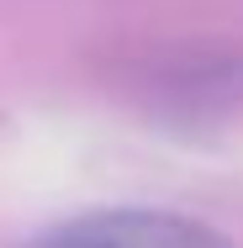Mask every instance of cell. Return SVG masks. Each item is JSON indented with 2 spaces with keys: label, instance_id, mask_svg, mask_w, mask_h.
Listing matches in <instances>:
<instances>
[{
  "label": "cell",
  "instance_id": "obj_1",
  "mask_svg": "<svg viewBox=\"0 0 243 248\" xmlns=\"http://www.w3.org/2000/svg\"><path fill=\"white\" fill-rule=\"evenodd\" d=\"M132 100L153 122L217 127L243 111V53L222 48H175L132 69Z\"/></svg>",
  "mask_w": 243,
  "mask_h": 248
},
{
  "label": "cell",
  "instance_id": "obj_2",
  "mask_svg": "<svg viewBox=\"0 0 243 248\" xmlns=\"http://www.w3.org/2000/svg\"><path fill=\"white\" fill-rule=\"evenodd\" d=\"M32 248H233L211 222L159 206H106L48 227Z\"/></svg>",
  "mask_w": 243,
  "mask_h": 248
}]
</instances>
